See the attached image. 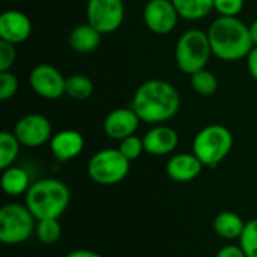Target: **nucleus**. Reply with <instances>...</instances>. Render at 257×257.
I'll use <instances>...</instances> for the list:
<instances>
[{
  "mask_svg": "<svg viewBox=\"0 0 257 257\" xmlns=\"http://www.w3.org/2000/svg\"><path fill=\"white\" fill-rule=\"evenodd\" d=\"M131 107L142 122L160 125L172 119L179 111L181 95L172 83L154 78L137 87Z\"/></svg>",
  "mask_w": 257,
  "mask_h": 257,
  "instance_id": "obj_1",
  "label": "nucleus"
},
{
  "mask_svg": "<svg viewBox=\"0 0 257 257\" xmlns=\"http://www.w3.org/2000/svg\"><path fill=\"white\" fill-rule=\"evenodd\" d=\"M212 54L224 62H236L248 56L253 41L250 26L238 17H218L208 29Z\"/></svg>",
  "mask_w": 257,
  "mask_h": 257,
  "instance_id": "obj_2",
  "label": "nucleus"
},
{
  "mask_svg": "<svg viewBox=\"0 0 257 257\" xmlns=\"http://www.w3.org/2000/svg\"><path fill=\"white\" fill-rule=\"evenodd\" d=\"M71 202V191L65 182L53 178L39 179L26 193V206L36 220L60 218Z\"/></svg>",
  "mask_w": 257,
  "mask_h": 257,
  "instance_id": "obj_3",
  "label": "nucleus"
},
{
  "mask_svg": "<svg viewBox=\"0 0 257 257\" xmlns=\"http://www.w3.org/2000/svg\"><path fill=\"white\" fill-rule=\"evenodd\" d=\"M212 54L208 32L190 29L181 35L175 47V60L178 68L188 75L205 69Z\"/></svg>",
  "mask_w": 257,
  "mask_h": 257,
  "instance_id": "obj_4",
  "label": "nucleus"
},
{
  "mask_svg": "<svg viewBox=\"0 0 257 257\" xmlns=\"http://www.w3.org/2000/svg\"><path fill=\"white\" fill-rule=\"evenodd\" d=\"M233 136L224 125H208L193 140V154L205 167H217L232 151Z\"/></svg>",
  "mask_w": 257,
  "mask_h": 257,
  "instance_id": "obj_5",
  "label": "nucleus"
},
{
  "mask_svg": "<svg viewBox=\"0 0 257 257\" xmlns=\"http://www.w3.org/2000/svg\"><path fill=\"white\" fill-rule=\"evenodd\" d=\"M38 220L26 205L8 203L0 209V241L17 245L32 238Z\"/></svg>",
  "mask_w": 257,
  "mask_h": 257,
  "instance_id": "obj_6",
  "label": "nucleus"
},
{
  "mask_svg": "<svg viewBox=\"0 0 257 257\" xmlns=\"http://www.w3.org/2000/svg\"><path fill=\"white\" fill-rule=\"evenodd\" d=\"M131 161L119 149H101L87 163L89 178L99 185H116L130 173Z\"/></svg>",
  "mask_w": 257,
  "mask_h": 257,
  "instance_id": "obj_7",
  "label": "nucleus"
},
{
  "mask_svg": "<svg viewBox=\"0 0 257 257\" xmlns=\"http://www.w3.org/2000/svg\"><path fill=\"white\" fill-rule=\"evenodd\" d=\"M87 23L101 35L116 32L125 18V6L122 0H87Z\"/></svg>",
  "mask_w": 257,
  "mask_h": 257,
  "instance_id": "obj_8",
  "label": "nucleus"
},
{
  "mask_svg": "<svg viewBox=\"0 0 257 257\" xmlns=\"http://www.w3.org/2000/svg\"><path fill=\"white\" fill-rule=\"evenodd\" d=\"M29 84L32 90L41 98L48 101H56L65 95L66 78L56 66L48 63H41L30 71Z\"/></svg>",
  "mask_w": 257,
  "mask_h": 257,
  "instance_id": "obj_9",
  "label": "nucleus"
},
{
  "mask_svg": "<svg viewBox=\"0 0 257 257\" xmlns=\"http://www.w3.org/2000/svg\"><path fill=\"white\" fill-rule=\"evenodd\" d=\"M14 134L17 136L21 146L26 148H39L51 140L53 128L50 120L39 113H30L23 116L14 128Z\"/></svg>",
  "mask_w": 257,
  "mask_h": 257,
  "instance_id": "obj_10",
  "label": "nucleus"
},
{
  "mask_svg": "<svg viewBox=\"0 0 257 257\" xmlns=\"http://www.w3.org/2000/svg\"><path fill=\"white\" fill-rule=\"evenodd\" d=\"M179 14L172 0H149L143 9L146 27L157 35L170 33L179 20Z\"/></svg>",
  "mask_w": 257,
  "mask_h": 257,
  "instance_id": "obj_11",
  "label": "nucleus"
},
{
  "mask_svg": "<svg viewBox=\"0 0 257 257\" xmlns=\"http://www.w3.org/2000/svg\"><path fill=\"white\" fill-rule=\"evenodd\" d=\"M140 122L142 120L133 107H123L111 110L105 116L102 128L110 139L120 142L130 136H134Z\"/></svg>",
  "mask_w": 257,
  "mask_h": 257,
  "instance_id": "obj_12",
  "label": "nucleus"
},
{
  "mask_svg": "<svg viewBox=\"0 0 257 257\" xmlns=\"http://www.w3.org/2000/svg\"><path fill=\"white\" fill-rule=\"evenodd\" d=\"M32 33V23L30 18L18 11L9 9L0 15V39L11 42L14 45L21 44L29 39Z\"/></svg>",
  "mask_w": 257,
  "mask_h": 257,
  "instance_id": "obj_13",
  "label": "nucleus"
},
{
  "mask_svg": "<svg viewBox=\"0 0 257 257\" xmlns=\"http://www.w3.org/2000/svg\"><path fill=\"white\" fill-rule=\"evenodd\" d=\"M53 157L59 163H66L77 158L84 149V137L75 130H63L54 134L50 140Z\"/></svg>",
  "mask_w": 257,
  "mask_h": 257,
  "instance_id": "obj_14",
  "label": "nucleus"
},
{
  "mask_svg": "<svg viewBox=\"0 0 257 257\" xmlns=\"http://www.w3.org/2000/svg\"><path fill=\"white\" fill-rule=\"evenodd\" d=\"M143 143H145V152L151 155L163 157L172 154L176 149L179 143V136L173 128L160 123L145 134Z\"/></svg>",
  "mask_w": 257,
  "mask_h": 257,
  "instance_id": "obj_15",
  "label": "nucleus"
},
{
  "mask_svg": "<svg viewBox=\"0 0 257 257\" xmlns=\"http://www.w3.org/2000/svg\"><path fill=\"white\" fill-rule=\"evenodd\" d=\"M203 167L202 161L193 152H182L173 155L167 161L166 173L175 182H190L202 173Z\"/></svg>",
  "mask_w": 257,
  "mask_h": 257,
  "instance_id": "obj_16",
  "label": "nucleus"
},
{
  "mask_svg": "<svg viewBox=\"0 0 257 257\" xmlns=\"http://www.w3.org/2000/svg\"><path fill=\"white\" fill-rule=\"evenodd\" d=\"M101 33L89 23L75 26L69 33V45L77 53H92L101 44Z\"/></svg>",
  "mask_w": 257,
  "mask_h": 257,
  "instance_id": "obj_17",
  "label": "nucleus"
},
{
  "mask_svg": "<svg viewBox=\"0 0 257 257\" xmlns=\"http://www.w3.org/2000/svg\"><path fill=\"white\" fill-rule=\"evenodd\" d=\"M214 232L227 241L239 239L244 229H245V221L238 215L236 212L232 211H223L214 218Z\"/></svg>",
  "mask_w": 257,
  "mask_h": 257,
  "instance_id": "obj_18",
  "label": "nucleus"
},
{
  "mask_svg": "<svg viewBox=\"0 0 257 257\" xmlns=\"http://www.w3.org/2000/svg\"><path fill=\"white\" fill-rule=\"evenodd\" d=\"M30 178L29 173L21 169L11 166L3 170L2 175V190L8 196H21L29 191L30 188Z\"/></svg>",
  "mask_w": 257,
  "mask_h": 257,
  "instance_id": "obj_19",
  "label": "nucleus"
},
{
  "mask_svg": "<svg viewBox=\"0 0 257 257\" xmlns=\"http://www.w3.org/2000/svg\"><path fill=\"white\" fill-rule=\"evenodd\" d=\"M179 17L196 21L208 17L214 11V0H172Z\"/></svg>",
  "mask_w": 257,
  "mask_h": 257,
  "instance_id": "obj_20",
  "label": "nucleus"
},
{
  "mask_svg": "<svg viewBox=\"0 0 257 257\" xmlns=\"http://www.w3.org/2000/svg\"><path fill=\"white\" fill-rule=\"evenodd\" d=\"M93 81L81 74H75L71 77H66V84H65V93L75 99V101H84L89 99L93 93Z\"/></svg>",
  "mask_w": 257,
  "mask_h": 257,
  "instance_id": "obj_21",
  "label": "nucleus"
},
{
  "mask_svg": "<svg viewBox=\"0 0 257 257\" xmlns=\"http://www.w3.org/2000/svg\"><path fill=\"white\" fill-rule=\"evenodd\" d=\"M21 143L17 136L9 131H3L0 134V169L5 170L14 164L18 157Z\"/></svg>",
  "mask_w": 257,
  "mask_h": 257,
  "instance_id": "obj_22",
  "label": "nucleus"
},
{
  "mask_svg": "<svg viewBox=\"0 0 257 257\" xmlns=\"http://www.w3.org/2000/svg\"><path fill=\"white\" fill-rule=\"evenodd\" d=\"M190 83L191 87L196 93L203 95V96H211L217 92L218 89V80L215 77L214 72H211L209 69H200L197 72H194L193 75H190Z\"/></svg>",
  "mask_w": 257,
  "mask_h": 257,
  "instance_id": "obj_23",
  "label": "nucleus"
},
{
  "mask_svg": "<svg viewBox=\"0 0 257 257\" xmlns=\"http://www.w3.org/2000/svg\"><path fill=\"white\" fill-rule=\"evenodd\" d=\"M35 233H36V238L42 244H45V245L56 244L60 239V236H62V226L59 223V218L38 220Z\"/></svg>",
  "mask_w": 257,
  "mask_h": 257,
  "instance_id": "obj_24",
  "label": "nucleus"
},
{
  "mask_svg": "<svg viewBox=\"0 0 257 257\" xmlns=\"http://www.w3.org/2000/svg\"><path fill=\"white\" fill-rule=\"evenodd\" d=\"M239 245L247 257H257V218L245 223V229L239 238Z\"/></svg>",
  "mask_w": 257,
  "mask_h": 257,
  "instance_id": "obj_25",
  "label": "nucleus"
},
{
  "mask_svg": "<svg viewBox=\"0 0 257 257\" xmlns=\"http://www.w3.org/2000/svg\"><path fill=\"white\" fill-rule=\"evenodd\" d=\"M117 149L122 152V155L125 158H128L130 161H134L145 152V143H143V139H140L134 134V136H130V137L120 140Z\"/></svg>",
  "mask_w": 257,
  "mask_h": 257,
  "instance_id": "obj_26",
  "label": "nucleus"
},
{
  "mask_svg": "<svg viewBox=\"0 0 257 257\" xmlns=\"http://www.w3.org/2000/svg\"><path fill=\"white\" fill-rule=\"evenodd\" d=\"M17 90H18V78L9 71L0 72V99L8 101L14 98Z\"/></svg>",
  "mask_w": 257,
  "mask_h": 257,
  "instance_id": "obj_27",
  "label": "nucleus"
},
{
  "mask_svg": "<svg viewBox=\"0 0 257 257\" xmlns=\"http://www.w3.org/2000/svg\"><path fill=\"white\" fill-rule=\"evenodd\" d=\"M244 8V0H214V11L220 17H238Z\"/></svg>",
  "mask_w": 257,
  "mask_h": 257,
  "instance_id": "obj_28",
  "label": "nucleus"
},
{
  "mask_svg": "<svg viewBox=\"0 0 257 257\" xmlns=\"http://www.w3.org/2000/svg\"><path fill=\"white\" fill-rule=\"evenodd\" d=\"M17 59L15 45L0 39V72L9 71Z\"/></svg>",
  "mask_w": 257,
  "mask_h": 257,
  "instance_id": "obj_29",
  "label": "nucleus"
},
{
  "mask_svg": "<svg viewBox=\"0 0 257 257\" xmlns=\"http://www.w3.org/2000/svg\"><path fill=\"white\" fill-rule=\"evenodd\" d=\"M215 257H247V256H245L244 250L241 248V245H233V244H230V245L223 247V248L217 253V256Z\"/></svg>",
  "mask_w": 257,
  "mask_h": 257,
  "instance_id": "obj_30",
  "label": "nucleus"
},
{
  "mask_svg": "<svg viewBox=\"0 0 257 257\" xmlns=\"http://www.w3.org/2000/svg\"><path fill=\"white\" fill-rule=\"evenodd\" d=\"M245 59H247V69L250 75L257 81V47L251 48V51L248 53Z\"/></svg>",
  "mask_w": 257,
  "mask_h": 257,
  "instance_id": "obj_31",
  "label": "nucleus"
},
{
  "mask_svg": "<svg viewBox=\"0 0 257 257\" xmlns=\"http://www.w3.org/2000/svg\"><path fill=\"white\" fill-rule=\"evenodd\" d=\"M65 257H102L99 253L92 251V250H74L68 253Z\"/></svg>",
  "mask_w": 257,
  "mask_h": 257,
  "instance_id": "obj_32",
  "label": "nucleus"
},
{
  "mask_svg": "<svg viewBox=\"0 0 257 257\" xmlns=\"http://www.w3.org/2000/svg\"><path fill=\"white\" fill-rule=\"evenodd\" d=\"M250 36H251L253 45L257 47V20H254V21L250 24Z\"/></svg>",
  "mask_w": 257,
  "mask_h": 257,
  "instance_id": "obj_33",
  "label": "nucleus"
}]
</instances>
